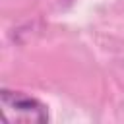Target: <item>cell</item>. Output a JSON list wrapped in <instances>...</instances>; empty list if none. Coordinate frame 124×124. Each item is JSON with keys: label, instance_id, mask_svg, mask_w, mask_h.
<instances>
[{"label": "cell", "instance_id": "6da1fadb", "mask_svg": "<svg viewBox=\"0 0 124 124\" xmlns=\"http://www.w3.org/2000/svg\"><path fill=\"white\" fill-rule=\"evenodd\" d=\"M2 114L8 122H23V124H45L48 122V107L33 95L23 91H14L8 87L0 89Z\"/></svg>", "mask_w": 124, "mask_h": 124}]
</instances>
